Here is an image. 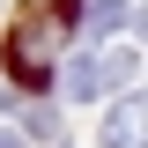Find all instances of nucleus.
I'll list each match as a JSON object with an SVG mask.
<instances>
[{
  "instance_id": "1",
  "label": "nucleus",
  "mask_w": 148,
  "mask_h": 148,
  "mask_svg": "<svg viewBox=\"0 0 148 148\" xmlns=\"http://www.w3.org/2000/svg\"><path fill=\"white\" fill-rule=\"evenodd\" d=\"M59 37H67V8L59 15H22L15 30H8V74L15 82H52L59 74Z\"/></svg>"
},
{
  "instance_id": "2",
  "label": "nucleus",
  "mask_w": 148,
  "mask_h": 148,
  "mask_svg": "<svg viewBox=\"0 0 148 148\" xmlns=\"http://www.w3.org/2000/svg\"><path fill=\"white\" fill-rule=\"evenodd\" d=\"M133 67H141V52H133V45H104V52L67 59V67H59V74H67L59 89H67V96H104V89H119Z\"/></svg>"
},
{
  "instance_id": "3",
  "label": "nucleus",
  "mask_w": 148,
  "mask_h": 148,
  "mask_svg": "<svg viewBox=\"0 0 148 148\" xmlns=\"http://www.w3.org/2000/svg\"><path fill=\"white\" fill-rule=\"evenodd\" d=\"M141 126H148V104L126 96V104L111 111V126H104V148H141Z\"/></svg>"
},
{
  "instance_id": "4",
  "label": "nucleus",
  "mask_w": 148,
  "mask_h": 148,
  "mask_svg": "<svg viewBox=\"0 0 148 148\" xmlns=\"http://www.w3.org/2000/svg\"><path fill=\"white\" fill-rule=\"evenodd\" d=\"M119 15H126V0H82V8H67V30H111Z\"/></svg>"
},
{
  "instance_id": "5",
  "label": "nucleus",
  "mask_w": 148,
  "mask_h": 148,
  "mask_svg": "<svg viewBox=\"0 0 148 148\" xmlns=\"http://www.w3.org/2000/svg\"><path fill=\"white\" fill-rule=\"evenodd\" d=\"M0 148H22V133H8V126H0Z\"/></svg>"
}]
</instances>
